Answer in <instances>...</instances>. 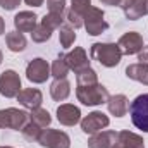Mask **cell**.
Here are the masks:
<instances>
[{
	"label": "cell",
	"instance_id": "6da1fadb",
	"mask_svg": "<svg viewBox=\"0 0 148 148\" xmlns=\"http://www.w3.org/2000/svg\"><path fill=\"white\" fill-rule=\"evenodd\" d=\"M90 57L103 67H115L122 59V52L117 43H93L90 48Z\"/></svg>",
	"mask_w": 148,
	"mask_h": 148
},
{
	"label": "cell",
	"instance_id": "7a4b0ae2",
	"mask_svg": "<svg viewBox=\"0 0 148 148\" xmlns=\"http://www.w3.org/2000/svg\"><path fill=\"white\" fill-rule=\"evenodd\" d=\"M76 97L86 107H97V105L107 103L110 98L109 90L100 83L91 86H76Z\"/></svg>",
	"mask_w": 148,
	"mask_h": 148
},
{
	"label": "cell",
	"instance_id": "3957f363",
	"mask_svg": "<svg viewBox=\"0 0 148 148\" xmlns=\"http://www.w3.org/2000/svg\"><path fill=\"white\" fill-rule=\"evenodd\" d=\"M105 17V12L98 7H93L90 5L86 10H84V16H83V26L86 29V33L90 36H98L102 35L103 31L109 29V23L103 19Z\"/></svg>",
	"mask_w": 148,
	"mask_h": 148
},
{
	"label": "cell",
	"instance_id": "277c9868",
	"mask_svg": "<svg viewBox=\"0 0 148 148\" xmlns=\"http://www.w3.org/2000/svg\"><path fill=\"white\" fill-rule=\"evenodd\" d=\"M129 114L134 127L141 129L143 133H148V93L138 95L131 105H129Z\"/></svg>",
	"mask_w": 148,
	"mask_h": 148
},
{
	"label": "cell",
	"instance_id": "5b68a950",
	"mask_svg": "<svg viewBox=\"0 0 148 148\" xmlns=\"http://www.w3.org/2000/svg\"><path fill=\"white\" fill-rule=\"evenodd\" d=\"M29 121V114L14 107L0 109V129H14L21 131Z\"/></svg>",
	"mask_w": 148,
	"mask_h": 148
},
{
	"label": "cell",
	"instance_id": "8992f818",
	"mask_svg": "<svg viewBox=\"0 0 148 148\" xmlns=\"http://www.w3.org/2000/svg\"><path fill=\"white\" fill-rule=\"evenodd\" d=\"M38 143L45 148H71V138L64 131L45 127L38 136Z\"/></svg>",
	"mask_w": 148,
	"mask_h": 148
},
{
	"label": "cell",
	"instance_id": "52a82bcc",
	"mask_svg": "<svg viewBox=\"0 0 148 148\" xmlns=\"http://www.w3.org/2000/svg\"><path fill=\"white\" fill-rule=\"evenodd\" d=\"M21 91V77L14 69H7L0 74V95L5 98H16Z\"/></svg>",
	"mask_w": 148,
	"mask_h": 148
},
{
	"label": "cell",
	"instance_id": "ba28073f",
	"mask_svg": "<svg viewBox=\"0 0 148 148\" xmlns=\"http://www.w3.org/2000/svg\"><path fill=\"white\" fill-rule=\"evenodd\" d=\"M110 124V119L103 112H90L86 117L81 119V131L84 134H95L98 131H103Z\"/></svg>",
	"mask_w": 148,
	"mask_h": 148
},
{
	"label": "cell",
	"instance_id": "9c48e42d",
	"mask_svg": "<svg viewBox=\"0 0 148 148\" xmlns=\"http://www.w3.org/2000/svg\"><path fill=\"white\" fill-rule=\"evenodd\" d=\"M117 45H119L122 55H136V53H140L145 48L143 36L138 31H127V33H124L122 36L119 38Z\"/></svg>",
	"mask_w": 148,
	"mask_h": 148
},
{
	"label": "cell",
	"instance_id": "30bf717a",
	"mask_svg": "<svg viewBox=\"0 0 148 148\" xmlns=\"http://www.w3.org/2000/svg\"><path fill=\"white\" fill-rule=\"evenodd\" d=\"M50 74V66L45 59L41 57H36L33 59L28 66H26V77L31 81V83H36V84H41L48 79Z\"/></svg>",
	"mask_w": 148,
	"mask_h": 148
},
{
	"label": "cell",
	"instance_id": "8fae6325",
	"mask_svg": "<svg viewBox=\"0 0 148 148\" xmlns=\"http://www.w3.org/2000/svg\"><path fill=\"white\" fill-rule=\"evenodd\" d=\"M66 62H67L69 69L74 71V74H77L81 71H84V69H88L91 60H88L86 50L83 47H74V50L66 53Z\"/></svg>",
	"mask_w": 148,
	"mask_h": 148
},
{
	"label": "cell",
	"instance_id": "7c38bea8",
	"mask_svg": "<svg viewBox=\"0 0 148 148\" xmlns=\"http://www.w3.org/2000/svg\"><path fill=\"white\" fill-rule=\"evenodd\" d=\"M57 121L62 126H76L81 122V110L73 103H62L57 107Z\"/></svg>",
	"mask_w": 148,
	"mask_h": 148
},
{
	"label": "cell",
	"instance_id": "4fadbf2b",
	"mask_svg": "<svg viewBox=\"0 0 148 148\" xmlns=\"http://www.w3.org/2000/svg\"><path fill=\"white\" fill-rule=\"evenodd\" d=\"M14 26L19 33H31L38 26V16L31 10H21L14 17Z\"/></svg>",
	"mask_w": 148,
	"mask_h": 148
},
{
	"label": "cell",
	"instance_id": "5bb4252c",
	"mask_svg": "<svg viewBox=\"0 0 148 148\" xmlns=\"http://www.w3.org/2000/svg\"><path fill=\"white\" fill-rule=\"evenodd\" d=\"M16 98L23 107H26L29 110L38 109L41 105V102H43V95H41V91L38 88H24V90L19 91V95Z\"/></svg>",
	"mask_w": 148,
	"mask_h": 148
},
{
	"label": "cell",
	"instance_id": "9a60e30c",
	"mask_svg": "<svg viewBox=\"0 0 148 148\" xmlns=\"http://www.w3.org/2000/svg\"><path fill=\"white\" fill-rule=\"evenodd\" d=\"M117 143V131H98L90 136L88 148H114Z\"/></svg>",
	"mask_w": 148,
	"mask_h": 148
},
{
	"label": "cell",
	"instance_id": "2e32d148",
	"mask_svg": "<svg viewBox=\"0 0 148 148\" xmlns=\"http://www.w3.org/2000/svg\"><path fill=\"white\" fill-rule=\"evenodd\" d=\"M114 148H145V141L140 134L131 131H119L117 143Z\"/></svg>",
	"mask_w": 148,
	"mask_h": 148
},
{
	"label": "cell",
	"instance_id": "e0dca14e",
	"mask_svg": "<svg viewBox=\"0 0 148 148\" xmlns=\"http://www.w3.org/2000/svg\"><path fill=\"white\" fill-rule=\"evenodd\" d=\"M107 107H109V112L115 117H124L127 110H129V100L126 95L119 93V95H112L107 102Z\"/></svg>",
	"mask_w": 148,
	"mask_h": 148
},
{
	"label": "cell",
	"instance_id": "ac0fdd59",
	"mask_svg": "<svg viewBox=\"0 0 148 148\" xmlns=\"http://www.w3.org/2000/svg\"><path fill=\"white\" fill-rule=\"evenodd\" d=\"M50 95L55 102H62L71 95V83L64 77V79H55L50 86Z\"/></svg>",
	"mask_w": 148,
	"mask_h": 148
},
{
	"label": "cell",
	"instance_id": "d6986e66",
	"mask_svg": "<svg viewBox=\"0 0 148 148\" xmlns=\"http://www.w3.org/2000/svg\"><path fill=\"white\" fill-rule=\"evenodd\" d=\"M148 14V0H134L127 9H124V16L129 21H138Z\"/></svg>",
	"mask_w": 148,
	"mask_h": 148
},
{
	"label": "cell",
	"instance_id": "ffe728a7",
	"mask_svg": "<svg viewBox=\"0 0 148 148\" xmlns=\"http://www.w3.org/2000/svg\"><path fill=\"white\" fill-rule=\"evenodd\" d=\"M126 76L133 81L143 83L148 86V64H131L126 67Z\"/></svg>",
	"mask_w": 148,
	"mask_h": 148
},
{
	"label": "cell",
	"instance_id": "44dd1931",
	"mask_svg": "<svg viewBox=\"0 0 148 148\" xmlns=\"http://www.w3.org/2000/svg\"><path fill=\"white\" fill-rule=\"evenodd\" d=\"M5 45H7V48L10 50V52H23L24 48H26V45H28V41H26V38L23 33H19V31H10V33H7L5 35Z\"/></svg>",
	"mask_w": 148,
	"mask_h": 148
},
{
	"label": "cell",
	"instance_id": "7402d4cb",
	"mask_svg": "<svg viewBox=\"0 0 148 148\" xmlns=\"http://www.w3.org/2000/svg\"><path fill=\"white\" fill-rule=\"evenodd\" d=\"M29 121H31L33 124H36L38 127L45 129V127L50 126V122H52V115H50V112L48 110L38 107V109H33V110L29 112Z\"/></svg>",
	"mask_w": 148,
	"mask_h": 148
},
{
	"label": "cell",
	"instance_id": "603a6c76",
	"mask_svg": "<svg viewBox=\"0 0 148 148\" xmlns=\"http://www.w3.org/2000/svg\"><path fill=\"white\" fill-rule=\"evenodd\" d=\"M69 66L66 62V55H59L53 62H52V67H50V74L55 77V79H64L67 74H69Z\"/></svg>",
	"mask_w": 148,
	"mask_h": 148
},
{
	"label": "cell",
	"instance_id": "cb8c5ba5",
	"mask_svg": "<svg viewBox=\"0 0 148 148\" xmlns=\"http://www.w3.org/2000/svg\"><path fill=\"white\" fill-rule=\"evenodd\" d=\"M97 83H98V74L91 67L76 74V86H91V84H97Z\"/></svg>",
	"mask_w": 148,
	"mask_h": 148
},
{
	"label": "cell",
	"instance_id": "d4e9b609",
	"mask_svg": "<svg viewBox=\"0 0 148 148\" xmlns=\"http://www.w3.org/2000/svg\"><path fill=\"white\" fill-rule=\"evenodd\" d=\"M59 31H60L59 33V40H60L62 48H69L76 41V31H74V28L71 24H62L59 28Z\"/></svg>",
	"mask_w": 148,
	"mask_h": 148
},
{
	"label": "cell",
	"instance_id": "484cf974",
	"mask_svg": "<svg viewBox=\"0 0 148 148\" xmlns=\"http://www.w3.org/2000/svg\"><path fill=\"white\" fill-rule=\"evenodd\" d=\"M41 24L47 26L48 29H59L62 24H64V14H55V12H48L43 16L41 19Z\"/></svg>",
	"mask_w": 148,
	"mask_h": 148
},
{
	"label": "cell",
	"instance_id": "4316f807",
	"mask_svg": "<svg viewBox=\"0 0 148 148\" xmlns=\"http://www.w3.org/2000/svg\"><path fill=\"white\" fill-rule=\"evenodd\" d=\"M50 38H52V29H48V28L43 26L41 23L31 31V40H33L35 43H45V41H48Z\"/></svg>",
	"mask_w": 148,
	"mask_h": 148
},
{
	"label": "cell",
	"instance_id": "83f0119b",
	"mask_svg": "<svg viewBox=\"0 0 148 148\" xmlns=\"http://www.w3.org/2000/svg\"><path fill=\"white\" fill-rule=\"evenodd\" d=\"M41 131H43V129L38 127L36 124H33L31 121H28V124L21 129V133L24 134V138H26V140H31V141H38V136H40Z\"/></svg>",
	"mask_w": 148,
	"mask_h": 148
},
{
	"label": "cell",
	"instance_id": "f1b7e54d",
	"mask_svg": "<svg viewBox=\"0 0 148 148\" xmlns=\"http://www.w3.org/2000/svg\"><path fill=\"white\" fill-rule=\"evenodd\" d=\"M67 23L73 26L74 29H77V28H81L84 23H83V14H79V12H76V10H73V9H69L67 10Z\"/></svg>",
	"mask_w": 148,
	"mask_h": 148
},
{
	"label": "cell",
	"instance_id": "f546056e",
	"mask_svg": "<svg viewBox=\"0 0 148 148\" xmlns=\"http://www.w3.org/2000/svg\"><path fill=\"white\" fill-rule=\"evenodd\" d=\"M90 5H91V0H73V5H71V9L84 16V10H86Z\"/></svg>",
	"mask_w": 148,
	"mask_h": 148
},
{
	"label": "cell",
	"instance_id": "4dcf8cb0",
	"mask_svg": "<svg viewBox=\"0 0 148 148\" xmlns=\"http://www.w3.org/2000/svg\"><path fill=\"white\" fill-rule=\"evenodd\" d=\"M19 3H21V0H0V7L5 10H14L19 7Z\"/></svg>",
	"mask_w": 148,
	"mask_h": 148
},
{
	"label": "cell",
	"instance_id": "1f68e13d",
	"mask_svg": "<svg viewBox=\"0 0 148 148\" xmlns=\"http://www.w3.org/2000/svg\"><path fill=\"white\" fill-rule=\"evenodd\" d=\"M138 60H140V64H148V50L147 48H143L138 53Z\"/></svg>",
	"mask_w": 148,
	"mask_h": 148
},
{
	"label": "cell",
	"instance_id": "d6a6232c",
	"mask_svg": "<svg viewBox=\"0 0 148 148\" xmlns=\"http://www.w3.org/2000/svg\"><path fill=\"white\" fill-rule=\"evenodd\" d=\"M103 5H110V7H121V2L122 0H100Z\"/></svg>",
	"mask_w": 148,
	"mask_h": 148
},
{
	"label": "cell",
	"instance_id": "836d02e7",
	"mask_svg": "<svg viewBox=\"0 0 148 148\" xmlns=\"http://www.w3.org/2000/svg\"><path fill=\"white\" fill-rule=\"evenodd\" d=\"M24 2H26L28 5H31V7H41L45 0H24Z\"/></svg>",
	"mask_w": 148,
	"mask_h": 148
},
{
	"label": "cell",
	"instance_id": "e575fe53",
	"mask_svg": "<svg viewBox=\"0 0 148 148\" xmlns=\"http://www.w3.org/2000/svg\"><path fill=\"white\" fill-rule=\"evenodd\" d=\"M3 31H5V23H3V19L0 16V35H3Z\"/></svg>",
	"mask_w": 148,
	"mask_h": 148
},
{
	"label": "cell",
	"instance_id": "d590c367",
	"mask_svg": "<svg viewBox=\"0 0 148 148\" xmlns=\"http://www.w3.org/2000/svg\"><path fill=\"white\" fill-rule=\"evenodd\" d=\"M2 60H3V53H2V50H0V64H2Z\"/></svg>",
	"mask_w": 148,
	"mask_h": 148
},
{
	"label": "cell",
	"instance_id": "8d00e7d4",
	"mask_svg": "<svg viewBox=\"0 0 148 148\" xmlns=\"http://www.w3.org/2000/svg\"><path fill=\"white\" fill-rule=\"evenodd\" d=\"M0 148H14V147H0Z\"/></svg>",
	"mask_w": 148,
	"mask_h": 148
}]
</instances>
